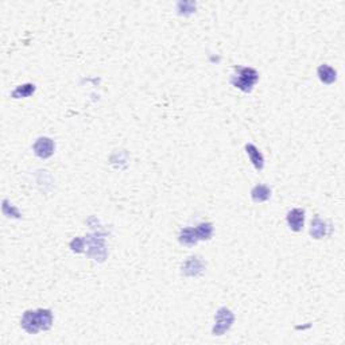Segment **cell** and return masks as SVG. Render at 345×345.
Segmentation results:
<instances>
[{"label": "cell", "instance_id": "4", "mask_svg": "<svg viewBox=\"0 0 345 345\" xmlns=\"http://www.w3.org/2000/svg\"><path fill=\"white\" fill-rule=\"evenodd\" d=\"M84 240L86 247H89L88 250H86L88 256L93 258L94 260H106V243H104V239H102V238L98 239V238H93V236H86Z\"/></svg>", "mask_w": 345, "mask_h": 345}, {"label": "cell", "instance_id": "17", "mask_svg": "<svg viewBox=\"0 0 345 345\" xmlns=\"http://www.w3.org/2000/svg\"><path fill=\"white\" fill-rule=\"evenodd\" d=\"M70 248H72V251H73V252H77V254L84 252V251H85V250H84V248H85V240L82 239V238H76V239L72 240Z\"/></svg>", "mask_w": 345, "mask_h": 345}, {"label": "cell", "instance_id": "16", "mask_svg": "<svg viewBox=\"0 0 345 345\" xmlns=\"http://www.w3.org/2000/svg\"><path fill=\"white\" fill-rule=\"evenodd\" d=\"M3 213H4L7 217H15V218H19V217H20V213H19L18 209L15 208V206H12V205H8V201H7V200L3 201Z\"/></svg>", "mask_w": 345, "mask_h": 345}, {"label": "cell", "instance_id": "10", "mask_svg": "<svg viewBox=\"0 0 345 345\" xmlns=\"http://www.w3.org/2000/svg\"><path fill=\"white\" fill-rule=\"evenodd\" d=\"M317 73H318V77L320 80L322 81L324 84L326 85H330L333 84L334 81L337 80V73L336 70L333 69L332 66H329V65H321V66L318 68V70H317Z\"/></svg>", "mask_w": 345, "mask_h": 345}, {"label": "cell", "instance_id": "12", "mask_svg": "<svg viewBox=\"0 0 345 345\" xmlns=\"http://www.w3.org/2000/svg\"><path fill=\"white\" fill-rule=\"evenodd\" d=\"M326 224H325L320 217H316L314 220L312 222L310 234H312L314 239H322L324 236L326 234Z\"/></svg>", "mask_w": 345, "mask_h": 345}, {"label": "cell", "instance_id": "14", "mask_svg": "<svg viewBox=\"0 0 345 345\" xmlns=\"http://www.w3.org/2000/svg\"><path fill=\"white\" fill-rule=\"evenodd\" d=\"M196 232H197L198 240H209L213 234V226L210 222H202L196 226Z\"/></svg>", "mask_w": 345, "mask_h": 345}, {"label": "cell", "instance_id": "6", "mask_svg": "<svg viewBox=\"0 0 345 345\" xmlns=\"http://www.w3.org/2000/svg\"><path fill=\"white\" fill-rule=\"evenodd\" d=\"M205 271V264L198 256H192L182 264V274L185 276H198Z\"/></svg>", "mask_w": 345, "mask_h": 345}, {"label": "cell", "instance_id": "1", "mask_svg": "<svg viewBox=\"0 0 345 345\" xmlns=\"http://www.w3.org/2000/svg\"><path fill=\"white\" fill-rule=\"evenodd\" d=\"M20 325L28 334H36L40 330H49L53 325V313L49 309L27 310L20 320Z\"/></svg>", "mask_w": 345, "mask_h": 345}, {"label": "cell", "instance_id": "9", "mask_svg": "<svg viewBox=\"0 0 345 345\" xmlns=\"http://www.w3.org/2000/svg\"><path fill=\"white\" fill-rule=\"evenodd\" d=\"M178 240L182 246H188V247H193L196 244L198 243V236H197V232H196V228H192V226H188V228H184L180 232V236H178Z\"/></svg>", "mask_w": 345, "mask_h": 345}, {"label": "cell", "instance_id": "7", "mask_svg": "<svg viewBox=\"0 0 345 345\" xmlns=\"http://www.w3.org/2000/svg\"><path fill=\"white\" fill-rule=\"evenodd\" d=\"M288 224L290 230L294 232H300L304 228V222H305V210L301 208H296L288 213Z\"/></svg>", "mask_w": 345, "mask_h": 345}, {"label": "cell", "instance_id": "2", "mask_svg": "<svg viewBox=\"0 0 345 345\" xmlns=\"http://www.w3.org/2000/svg\"><path fill=\"white\" fill-rule=\"evenodd\" d=\"M234 73L230 77V84L246 93L251 92L259 80V73L252 68L244 66H234Z\"/></svg>", "mask_w": 345, "mask_h": 345}, {"label": "cell", "instance_id": "8", "mask_svg": "<svg viewBox=\"0 0 345 345\" xmlns=\"http://www.w3.org/2000/svg\"><path fill=\"white\" fill-rule=\"evenodd\" d=\"M246 152H247L248 156H250V160L252 162L254 168H256L258 172H262L263 168H264V156H263V154L259 151V148L250 143V144L246 146Z\"/></svg>", "mask_w": 345, "mask_h": 345}, {"label": "cell", "instance_id": "3", "mask_svg": "<svg viewBox=\"0 0 345 345\" xmlns=\"http://www.w3.org/2000/svg\"><path fill=\"white\" fill-rule=\"evenodd\" d=\"M234 321V313L226 308H220L214 317V326L212 329L213 336H222L226 330H230Z\"/></svg>", "mask_w": 345, "mask_h": 345}, {"label": "cell", "instance_id": "15", "mask_svg": "<svg viewBox=\"0 0 345 345\" xmlns=\"http://www.w3.org/2000/svg\"><path fill=\"white\" fill-rule=\"evenodd\" d=\"M177 10L178 14L182 12V15H190V14L194 12L196 4L190 3V2H181V3H178Z\"/></svg>", "mask_w": 345, "mask_h": 345}, {"label": "cell", "instance_id": "5", "mask_svg": "<svg viewBox=\"0 0 345 345\" xmlns=\"http://www.w3.org/2000/svg\"><path fill=\"white\" fill-rule=\"evenodd\" d=\"M54 142L50 139V138H40L36 139V142L34 143L32 146V150H34V154L36 156H40L42 160H46V158H50L52 155L54 154Z\"/></svg>", "mask_w": 345, "mask_h": 345}, {"label": "cell", "instance_id": "13", "mask_svg": "<svg viewBox=\"0 0 345 345\" xmlns=\"http://www.w3.org/2000/svg\"><path fill=\"white\" fill-rule=\"evenodd\" d=\"M36 92V85L34 84H23V85H19L18 88L15 89L12 93H11V96H12L14 98H30L32 93Z\"/></svg>", "mask_w": 345, "mask_h": 345}, {"label": "cell", "instance_id": "11", "mask_svg": "<svg viewBox=\"0 0 345 345\" xmlns=\"http://www.w3.org/2000/svg\"><path fill=\"white\" fill-rule=\"evenodd\" d=\"M251 197L255 202H264L271 197V189L266 185H258L251 190Z\"/></svg>", "mask_w": 345, "mask_h": 345}]
</instances>
